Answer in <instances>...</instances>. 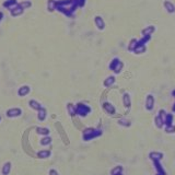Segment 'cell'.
Segmentation results:
<instances>
[{
  "label": "cell",
  "mask_w": 175,
  "mask_h": 175,
  "mask_svg": "<svg viewBox=\"0 0 175 175\" xmlns=\"http://www.w3.org/2000/svg\"><path fill=\"white\" fill-rule=\"evenodd\" d=\"M19 6H20L22 9H23L24 11L26 10V9H30L32 6H33V4H32V1L31 0H23V1H21V2H19Z\"/></svg>",
  "instance_id": "10"
},
{
  "label": "cell",
  "mask_w": 175,
  "mask_h": 175,
  "mask_svg": "<svg viewBox=\"0 0 175 175\" xmlns=\"http://www.w3.org/2000/svg\"><path fill=\"white\" fill-rule=\"evenodd\" d=\"M30 92H31V87L25 84V85H22V87L19 88V90H18V95L21 96V98H23V96H26Z\"/></svg>",
  "instance_id": "3"
},
{
  "label": "cell",
  "mask_w": 175,
  "mask_h": 175,
  "mask_svg": "<svg viewBox=\"0 0 175 175\" xmlns=\"http://www.w3.org/2000/svg\"><path fill=\"white\" fill-rule=\"evenodd\" d=\"M137 42H138V40H132L130 42V44H129V46H128V49H129V51H134V49H135V47L136 46H137Z\"/></svg>",
  "instance_id": "20"
},
{
  "label": "cell",
  "mask_w": 175,
  "mask_h": 175,
  "mask_svg": "<svg viewBox=\"0 0 175 175\" xmlns=\"http://www.w3.org/2000/svg\"><path fill=\"white\" fill-rule=\"evenodd\" d=\"M57 8V0H48L47 1V10L49 12H54Z\"/></svg>",
  "instance_id": "8"
},
{
  "label": "cell",
  "mask_w": 175,
  "mask_h": 175,
  "mask_svg": "<svg viewBox=\"0 0 175 175\" xmlns=\"http://www.w3.org/2000/svg\"><path fill=\"white\" fill-rule=\"evenodd\" d=\"M23 13H24V10L20 7V6H19V4H17L15 7H13L12 9H10V15L11 17H13V18L20 17V15H22Z\"/></svg>",
  "instance_id": "2"
},
{
  "label": "cell",
  "mask_w": 175,
  "mask_h": 175,
  "mask_svg": "<svg viewBox=\"0 0 175 175\" xmlns=\"http://www.w3.org/2000/svg\"><path fill=\"white\" fill-rule=\"evenodd\" d=\"M37 155H38V158H40V159H46L51 155V151H48V150H43V151L38 152V154Z\"/></svg>",
  "instance_id": "16"
},
{
  "label": "cell",
  "mask_w": 175,
  "mask_h": 175,
  "mask_svg": "<svg viewBox=\"0 0 175 175\" xmlns=\"http://www.w3.org/2000/svg\"><path fill=\"white\" fill-rule=\"evenodd\" d=\"M48 129L47 128H37V132L38 134H42V135H47L48 134Z\"/></svg>",
  "instance_id": "21"
},
{
  "label": "cell",
  "mask_w": 175,
  "mask_h": 175,
  "mask_svg": "<svg viewBox=\"0 0 175 175\" xmlns=\"http://www.w3.org/2000/svg\"><path fill=\"white\" fill-rule=\"evenodd\" d=\"M147 107L149 110H151L153 107V98H152V95H148V99H147Z\"/></svg>",
  "instance_id": "19"
},
{
  "label": "cell",
  "mask_w": 175,
  "mask_h": 175,
  "mask_svg": "<svg viewBox=\"0 0 175 175\" xmlns=\"http://www.w3.org/2000/svg\"><path fill=\"white\" fill-rule=\"evenodd\" d=\"M154 31H155L154 25H149V26H147L145 30L142 31V34H143V35H150V36H151V34L153 33Z\"/></svg>",
  "instance_id": "11"
},
{
  "label": "cell",
  "mask_w": 175,
  "mask_h": 175,
  "mask_svg": "<svg viewBox=\"0 0 175 175\" xmlns=\"http://www.w3.org/2000/svg\"><path fill=\"white\" fill-rule=\"evenodd\" d=\"M29 104H30V106L33 108V110H36V111H40V108H42V105H40L37 101H35V100H31V101L29 102Z\"/></svg>",
  "instance_id": "12"
},
{
  "label": "cell",
  "mask_w": 175,
  "mask_h": 175,
  "mask_svg": "<svg viewBox=\"0 0 175 175\" xmlns=\"http://www.w3.org/2000/svg\"><path fill=\"white\" fill-rule=\"evenodd\" d=\"M21 114H22L21 108H18V107L11 108V110H9V111L7 112L8 117H18V116H20Z\"/></svg>",
  "instance_id": "5"
},
{
  "label": "cell",
  "mask_w": 175,
  "mask_h": 175,
  "mask_svg": "<svg viewBox=\"0 0 175 175\" xmlns=\"http://www.w3.org/2000/svg\"><path fill=\"white\" fill-rule=\"evenodd\" d=\"M49 175H59V174H58L57 171H55V170H51V171H49Z\"/></svg>",
  "instance_id": "23"
},
{
  "label": "cell",
  "mask_w": 175,
  "mask_h": 175,
  "mask_svg": "<svg viewBox=\"0 0 175 175\" xmlns=\"http://www.w3.org/2000/svg\"><path fill=\"white\" fill-rule=\"evenodd\" d=\"M94 23H95V25H96V27H98V30L103 31L105 29V22L101 15H96V17L94 18Z\"/></svg>",
  "instance_id": "4"
},
{
  "label": "cell",
  "mask_w": 175,
  "mask_h": 175,
  "mask_svg": "<svg viewBox=\"0 0 175 175\" xmlns=\"http://www.w3.org/2000/svg\"><path fill=\"white\" fill-rule=\"evenodd\" d=\"M90 111V108L85 106L84 104H78L77 106V113L79 115H82V116H85L88 114V112Z\"/></svg>",
  "instance_id": "7"
},
{
  "label": "cell",
  "mask_w": 175,
  "mask_h": 175,
  "mask_svg": "<svg viewBox=\"0 0 175 175\" xmlns=\"http://www.w3.org/2000/svg\"><path fill=\"white\" fill-rule=\"evenodd\" d=\"M56 10H57L58 12L62 13L64 15H66L67 18H70V19L74 17V13L69 9V7H60V6H57Z\"/></svg>",
  "instance_id": "1"
},
{
  "label": "cell",
  "mask_w": 175,
  "mask_h": 175,
  "mask_svg": "<svg viewBox=\"0 0 175 175\" xmlns=\"http://www.w3.org/2000/svg\"><path fill=\"white\" fill-rule=\"evenodd\" d=\"M51 138H48V137H47V138H43V139H42V141H40V143L45 146V145H48V143H51Z\"/></svg>",
  "instance_id": "22"
},
{
  "label": "cell",
  "mask_w": 175,
  "mask_h": 175,
  "mask_svg": "<svg viewBox=\"0 0 175 175\" xmlns=\"http://www.w3.org/2000/svg\"><path fill=\"white\" fill-rule=\"evenodd\" d=\"M46 115H47L46 110L44 107H42L40 111H38V115H37V116H38V119H40V121H44V119L46 118Z\"/></svg>",
  "instance_id": "14"
},
{
  "label": "cell",
  "mask_w": 175,
  "mask_h": 175,
  "mask_svg": "<svg viewBox=\"0 0 175 175\" xmlns=\"http://www.w3.org/2000/svg\"><path fill=\"white\" fill-rule=\"evenodd\" d=\"M18 4H19L18 0H4V2H2V7L8 9V10H10L13 7H15Z\"/></svg>",
  "instance_id": "6"
},
{
  "label": "cell",
  "mask_w": 175,
  "mask_h": 175,
  "mask_svg": "<svg viewBox=\"0 0 175 175\" xmlns=\"http://www.w3.org/2000/svg\"><path fill=\"white\" fill-rule=\"evenodd\" d=\"M132 51L135 54H143L146 51V45H137Z\"/></svg>",
  "instance_id": "13"
},
{
  "label": "cell",
  "mask_w": 175,
  "mask_h": 175,
  "mask_svg": "<svg viewBox=\"0 0 175 175\" xmlns=\"http://www.w3.org/2000/svg\"><path fill=\"white\" fill-rule=\"evenodd\" d=\"M164 8L166 9V11H168V13H174L175 12V6L173 4H172L171 1H164Z\"/></svg>",
  "instance_id": "9"
},
{
  "label": "cell",
  "mask_w": 175,
  "mask_h": 175,
  "mask_svg": "<svg viewBox=\"0 0 175 175\" xmlns=\"http://www.w3.org/2000/svg\"><path fill=\"white\" fill-rule=\"evenodd\" d=\"M11 170V163H6V164L4 165V168H2V174L4 175H8L9 174V172H10Z\"/></svg>",
  "instance_id": "17"
},
{
  "label": "cell",
  "mask_w": 175,
  "mask_h": 175,
  "mask_svg": "<svg viewBox=\"0 0 175 175\" xmlns=\"http://www.w3.org/2000/svg\"><path fill=\"white\" fill-rule=\"evenodd\" d=\"M4 12H2V11H0V22H1V21L4 20Z\"/></svg>",
  "instance_id": "24"
},
{
  "label": "cell",
  "mask_w": 175,
  "mask_h": 175,
  "mask_svg": "<svg viewBox=\"0 0 175 175\" xmlns=\"http://www.w3.org/2000/svg\"><path fill=\"white\" fill-rule=\"evenodd\" d=\"M67 108H68L69 114L72 115V116H74V115L77 113V107H74V105L71 104V103H68V104H67Z\"/></svg>",
  "instance_id": "15"
},
{
  "label": "cell",
  "mask_w": 175,
  "mask_h": 175,
  "mask_svg": "<svg viewBox=\"0 0 175 175\" xmlns=\"http://www.w3.org/2000/svg\"><path fill=\"white\" fill-rule=\"evenodd\" d=\"M115 82V77H113V76H111V77L106 78V80L104 81V85L105 87H110V85H112V84Z\"/></svg>",
  "instance_id": "18"
}]
</instances>
